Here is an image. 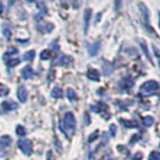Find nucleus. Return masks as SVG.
<instances>
[{"mask_svg":"<svg viewBox=\"0 0 160 160\" xmlns=\"http://www.w3.org/2000/svg\"><path fill=\"white\" fill-rule=\"evenodd\" d=\"M75 126H76V121H75L74 115H73L72 112H66L62 123H60V129H61V131L64 133L66 136H67L66 130H68V131H71V134H73L75 130Z\"/></svg>","mask_w":160,"mask_h":160,"instance_id":"obj_1","label":"nucleus"},{"mask_svg":"<svg viewBox=\"0 0 160 160\" xmlns=\"http://www.w3.org/2000/svg\"><path fill=\"white\" fill-rule=\"evenodd\" d=\"M158 88H159V84H158L157 81L148 80V81H146V83H143V84L141 85L140 91H141L142 93H153V92H155Z\"/></svg>","mask_w":160,"mask_h":160,"instance_id":"obj_2","label":"nucleus"},{"mask_svg":"<svg viewBox=\"0 0 160 160\" xmlns=\"http://www.w3.org/2000/svg\"><path fill=\"white\" fill-rule=\"evenodd\" d=\"M18 147L25 155H31L32 153V143L30 140L21 139L18 140Z\"/></svg>","mask_w":160,"mask_h":160,"instance_id":"obj_3","label":"nucleus"},{"mask_svg":"<svg viewBox=\"0 0 160 160\" xmlns=\"http://www.w3.org/2000/svg\"><path fill=\"white\" fill-rule=\"evenodd\" d=\"M133 86H134V80H133L131 78H129V76L124 78V79L119 83V88H121L122 91H129Z\"/></svg>","mask_w":160,"mask_h":160,"instance_id":"obj_4","label":"nucleus"},{"mask_svg":"<svg viewBox=\"0 0 160 160\" xmlns=\"http://www.w3.org/2000/svg\"><path fill=\"white\" fill-rule=\"evenodd\" d=\"M1 109L4 111H13V110L18 109V104L13 100H4L1 103Z\"/></svg>","mask_w":160,"mask_h":160,"instance_id":"obj_5","label":"nucleus"},{"mask_svg":"<svg viewBox=\"0 0 160 160\" xmlns=\"http://www.w3.org/2000/svg\"><path fill=\"white\" fill-rule=\"evenodd\" d=\"M17 97L19 99L21 103H25L28 99V90L25 88V86L21 85L17 90Z\"/></svg>","mask_w":160,"mask_h":160,"instance_id":"obj_6","label":"nucleus"},{"mask_svg":"<svg viewBox=\"0 0 160 160\" xmlns=\"http://www.w3.org/2000/svg\"><path fill=\"white\" fill-rule=\"evenodd\" d=\"M21 76H23V79L29 80V79H31L32 76H33V71H32V68L30 66H25V67L21 69Z\"/></svg>","mask_w":160,"mask_h":160,"instance_id":"obj_7","label":"nucleus"},{"mask_svg":"<svg viewBox=\"0 0 160 160\" xmlns=\"http://www.w3.org/2000/svg\"><path fill=\"white\" fill-rule=\"evenodd\" d=\"M37 29L40 30V31L44 32V33H47V32H50L52 30L54 29V25L52 23H42V24H40V25H37Z\"/></svg>","mask_w":160,"mask_h":160,"instance_id":"obj_8","label":"nucleus"},{"mask_svg":"<svg viewBox=\"0 0 160 160\" xmlns=\"http://www.w3.org/2000/svg\"><path fill=\"white\" fill-rule=\"evenodd\" d=\"M87 78L90 79V80H92V81H98L99 80V78H100V74H99V72L96 71V69H88L87 71Z\"/></svg>","mask_w":160,"mask_h":160,"instance_id":"obj_9","label":"nucleus"},{"mask_svg":"<svg viewBox=\"0 0 160 160\" xmlns=\"http://www.w3.org/2000/svg\"><path fill=\"white\" fill-rule=\"evenodd\" d=\"M99 48H100V43L99 42L90 44V45H88V54H90L91 56H95V55H97V53L99 52Z\"/></svg>","mask_w":160,"mask_h":160,"instance_id":"obj_10","label":"nucleus"},{"mask_svg":"<svg viewBox=\"0 0 160 160\" xmlns=\"http://www.w3.org/2000/svg\"><path fill=\"white\" fill-rule=\"evenodd\" d=\"M90 18H91V10L87 9L84 13V31L85 33L87 32V29H88V23H90Z\"/></svg>","mask_w":160,"mask_h":160,"instance_id":"obj_11","label":"nucleus"},{"mask_svg":"<svg viewBox=\"0 0 160 160\" xmlns=\"http://www.w3.org/2000/svg\"><path fill=\"white\" fill-rule=\"evenodd\" d=\"M12 142V139H11L10 135H2L0 138V146L1 147H9Z\"/></svg>","mask_w":160,"mask_h":160,"instance_id":"obj_12","label":"nucleus"},{"mask_svg":"<svg viewBox=\"0 0 160 160\" xmlns=\"http://www.w3.org/2000/svg\"><path fill=\"white\" fill-rule=\"evenodd\" d=\"M1 29H2V35H4L7 40H10L11 35H12L11 29H10V25H9V24H6V23H4V24L1 25Z\"/></svg>","mask_w":160,"mask_h":160,"instance_id":"obj_13","label":"nucleus"},{"mask_svg":"<svg viewBox=\"0 0 160 160\" xmlns=\"http://www.w3.org/2000/svg\"><path fill=\"white\" fill-rule=\"evenodd\" d=\"M71 61H72V57L71 56H66V55H62L59 60H57V62L56 64H59V66H66V64H71Z\"/></svg>","mask_w":160,"mask_h":160,"instance_id":"obj_14","label":"nucleus"},{"mask_svg":"<svg viewBox=\"0 0 160 160\" xmlns=\"http://www.w3.org/2000/svg\"><path fill=\"white\" fill-rule=\"evenodd\" d=\"M23 59H24V61H32V60L35 59V50H29V52H26V53L24 54Z\"/></svg>","mask_w":160,"mask_h":160,"instance_id":"obj_15","label":"nucleus"},{"mask_svg":"<svg viewBox=\"0 0 160 160\" xmlns=\"http://www.w3.org/2000/svg\"><path fill=\"white\" fill-rule=\"evenodd\" d=\"M52 97L53 98H61L62 97V90L60 87H54L52 91Z\"/></svg>","mask_w":160,"mask_h":160,"instance_id":"obj_16","label":"nucleus"},{"mask_svg":"<svg viewBox=\"0 0 160 160\" xmlns=\"http://www.w3.org/2000/svg\"><path fill=\"white\" fill-rule=\"evenodd\" d=\"M21 64V59H18V57H16V59H10L9 61H6V64L10 67V68H12V67H16L17 64Z\"/></svg>","mask_w":160,"mask_h":160,"instance_id":"obj_17","label":"nucleus"},{"mask_svg":"<svg viewBox=\"0 0 160 160\" xmlns=\"http://www.w3.org/2000/svg\"><path fill=\"white\" fill-rule=\"evenodd\" d=\"M103 69H104V74L105 75H109L112 73V64H109V62H105V64H103Z\"/></svg>","mask_w":160,"mask_h":160,"instance_id":"obj_18","label":"nucleus"},{"mask_svg":"<svg viewBox=\"0 0 160 160\" xmlns=\"http://www.w3.org/2000/svg\"><path fill=\"white\" fill-rule=\"evenodd\" d=\"M9 92H10V90H9V87L6 85H4V84H0V97H5L9 95Z\"/></svg>","mask_w":160,"mask_h":160,"instance_id":"obj_19","label":"nucleus"},{"mask_svg":"<svg viewBox=\"0 0 160 160\" xmlns=\"http://www.w3.org/2000/svg\"><path fill=\"white\" fill-rule=\"evenodd\" d=\"M16 134L18 135V136H25L26 135V130H25V128L23 127V126H17L16 127Z\"/></svg>","mask_w":160,"mask_h":160,"instance_id":"obj_20","label":"nucleus"},{"mask_svg":"<svg viewBox=\"0 0 160 160\" xmlns=\"http://www.w3.org/2000/svg\"><path fill=\"white\" fill-rule=\"evenodd\" d=\"M142 122H143V124L146 126V127H150L153 123H154V119L152 116H146V117L142 118Z\"/></svg>","mask_w":160,"mask_h":160,"instance_id":"obj_21","label":"nucleus"},{"mask_svg":"<svg viewBox=\"0 0 160 160\" xmlns=\"http://www.w3.org/2000/svg\"><path fill=\"white\" fill-rule=\"evenodd\" d=\"M67 98H68L71 102H74L75 99H76V95H75L74 90H72V88H68V90H67Z\"/></svg>","mask_w":160,"mask_h":160,"instance_id":"obj_22","label":"nucleus"},{"mask_svg":"<svg viewBox=\"0 0 160 160\" xmlns=\"http://www.w3.org/2000/svg\"><path fill=\"white\" fill-rule=\"evenodd\" d=\"M16 54H18V49H17V48H14V47H10V48L7 49V53L4 55V59H5V57H7L9 55H10V57H11L12 55H16Z\"/></svg>","mask_w":160,"mask_h":160,"instance_id":"obj_23","label":"nucleus"},{"mask_svg":"<svg viewBox=\"0 0 160 160\" xmlns=\"http://www.w3.org/2000/svg\"><path fill=\"white\" fill-rule=\"evenodd\" d=\"M121 122L128 127V128H134V127H138V123L136 122H133V121H126V119H121Z\"/></svg>","mask_w":160,"mask_h":160,"instance_id":"obj_24","label":"nucleus"},{"mask_svg":"<svg viewBox=\"0 0 160 160\" xmlns=\"http://www.w3.org/2000/svg\"><path fill=\"white\" fill-rule=\"evenodd\" d=\"M148 160H160V153L159 152H152L148 157Z\"/></svg>","mask_w":160,"mask_h":160,"instance_id":"obj_25","label":"nucleus"},{"mask_svg":"<svg viewBox=\"0 0 160 160\" xmlns=\"http://www.w3.org/2000/svg\"><path fill=\"white\" fill-rule=\"evenodd\" d=\"M98 135H99V131H98V130H96V131H93V133H92V134H91V135L88 136V139H87V141H88L90 143H91V142H93V141H95V140H96L97 138H98Z\"/></svg>","mask_w":160,"mask_h":160,"instance_id":"obj_26","label":"nucleus"},{"mask_svg":"<svg viewBox=\"0 0 160 160\" xmlns=\"http://www.w3.org/2000/svg\"><path fill=\"white\" fill-rule=\"evenodd\" d=\"M40 56H41L42 60H48V59L50 57V52H49V50H43Z\"/></svg>","mask_w":160,"mask_h":160,"instance_id":"obj_27","label":"nucleus"},{"mask_svg":"<svg viewBox=\"0 0 160 160\" xmlns=\"http://www.w3.org/2000/svg\"><path fill=\"white\" fill-rule=\"evenodd\" d=\"M37 7H40V10L42 11L43 14H47V9H45V6H44V4H43L42 1H40V2L37 4Z\"/></svg>","mask_w":160,"mask_h":160,"instance_id":"obj_28","label":"nucleus"},{"mask_svg":"<svg viewBox=\"0 0 160 160\" xmlns=\"http://www.w3.org/2000/svg\"><path fill=\"white\" fill-rule=\"evenodd\" d=\"M140 45L142 47V49H143V52H145V54H146V55L148 56V59H150V53H148V49L146 48V44L143 43V41H140Z\"/></svg>","mask_w":160,"mask_h":160,"instance_id":"obj_29","label":"nucleus"},{"mask_svg":"<svg viewBox=\"0 0 160 160\" xmlns=\"http://www.w3.org/2000/svg\"><path fill=\"white\" fill-rule=\"evenodd\" d=\"M110 130H111V135H115V134H116V127H115L114 124H111V127H110Z\"/></svg>","mask_w":160,"mask_h":160,"instance_id":"obj_30","label":"nucleus"},{"mask_svg":"<svg viewBox=\"0 0 160 160\" xmlns=\"http://www.w3.org/2000/svg\"><path fill=\"white\" fill-rule=\"evenodd\" d=\"M100 160H112V158H111V155H110V154H105V155H104V157H103Z\"/></svg>","mask_w":160,"mask_h":160,"instance_id":"obj_31","label":"nucleus"},{"mask_svg":"<svg viewBox=\"0 0 160 160\" xmlns=\"http://www.w3.org/2000/svg\"><path fill=\"white\" fill-rule=\"evenodd\" d=\"M85 124H90V118H88V114H85Z\"/></svg>","mask_w":160,"mask_h":160,"instance_id":"obj_32","label":"nucleus"},{"mask_svg":"<svg viewBox=\"0 0 160 160\" xmlns=\"http://www.w3.org/2000/svg\"><path fill=\"white\" fill-rule=\"evenodd\" d=\"M2 10H4V5H2V2L0 1V13L2 12Z\"/></svg>","mask_w":160,"mask_h":160,"instance_id":"obj_33","label":"nucleus"},{"mask_svg":"<svg viewBox=\"0 0 160 160\" xmlns=\"http://www.w3.org/2000/svg\"><path fill=\"white\" fill-rule=\"evenodd\" d=\"M26 1H29V2H33L35 0H26Z\"/></svg>","mask_w":160,"mask_h":160,"instance_id":"obj_34","label":"nucleus"},{"mask_svg":"<svg viewBox=\"0 0 160 160\" xmlns=\"http://www.w3.org/2000/svg\"><path fill=\"white\" fill-rule=\"evenodd\" d=\"M159 66H160V60H159Z\"/></svg>","mask_w":160,"mask_h":160,"instance_id":"obj_35","label":"nucleus"}]
</instances>
